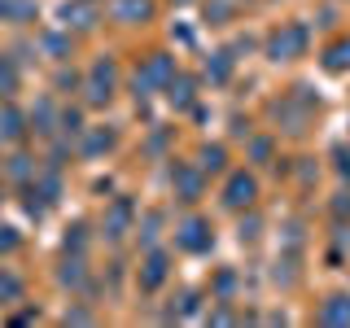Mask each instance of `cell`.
Segmentation results:
<instances>
[{
	"instance_id": "7",
	"label": "cell",
	"mask_w": 350,
	"mask_h": 328,
	"mask_svg": "<svg viewBox=\"0 0 350 328\" xmlns=\"http://www.w3.org/2000/svg\"><path fill=\"white\" fill-rule=\"evenodd\" d=\"M153 14H158L153 0H114L109 5V18L123 22V27H145V22H153Z\"/></svg>"
},
{
	"instance_id": "24",
	"label": "cell",
	"mask_w": 350,
	"mask_h": 328,
	"mask_svg": "<svg viewBox=\"0 0 350 328\" xmlns=\"http://www.w3.org/2000/svg\"><path fill=\"white\" fill-rule=\"evenodd\" d=\"M158 228H162V215L158 210H149L145 219H136V236H140V245H158Z\"/></svg>"
},
{
	"instance_id": "26",
	"label": "cell",
	"mask_w": 350,
	"mask_h": 328,
	"mask_svg": "<svg viewBox=\"0 0 350 328\" xmlns=\"http://www.w3.org/2000/svg\"><path fill=\"white\" fill-rule=\"evenodd\" d=\"M18 298H22V280L14 276V271L0 267V306H9V302H18Z\"/></svg>"
},
{
	"instance_id": "18",
	"label": "cell",
	"mask_w": 350,
	"mask_h": 328,
	"mask_svg": "<svg viewBox=\"0 0 350 328\" xmlns=\"http://www.w3.org/2000/svg\"><path fill=\"white\" fill-rule=\"evenodd\" d=\"M57 280L66 284V289H83V284H88V262H83V254H66Z\"/></svg>"
},
{
	"instance_id": "14",
	"label": "cell",
	"mask_w": 350,
	"mask_h": 328,
	"mask_svg": "<svg viewBox=\"0 0 350 328\" xmlns=\"http://www.w3.org/2000/svg\"><path fill=\"white\" fill-rule=\"evenodd\" d=\"M31 131H40V136H53L57 131V105H53V96H40L36 109H31Z\"/></svg>"
},
{
	"instance_id": "32",
	"label": "cell",
	"mask_w": 350,
	"mask_h": 328,
	"mask_svg": "<svg viewBox=\"0 0 350 328\" xmlns=\"http://www.w3.org/2000/svg\"><path fill=\"white\" fill-rule=\"evenodd\" d=\"M333 215H337V219H346V215H350V189H342V193H337V202H333Z\"/></svg>"
},
{
	"instance_id": "6",
	"label": "cell",
	"mask_w": 350,
	"mask_h": 328,
	"mask_svg": "<svg viewBox=\"0 0 350 328\" xmlns=\"http://www.w3.org/2000/svg\"><path fill=\"white\" fill-rule=\"evenodd\" d=\"M167 262H171V258H167V249L149 245L145 262H140V289H145V293H153V289H162V284H167V276H171Z\"/></svg>"
},
{
	"instance_id": "34",
	"label": "cell",
	"mask_w": 350,
	"mask_h": 328,
	"mask_svg": "<svg viewBox=\"0 0 350 328\" xmlns=\"http://www.w3.org/2000/svg\"><path fill=\"white\" fill-rule=\"evenodd\" d=\"M92 320V311H66V324H88Z\"/></svg>"
},
{
	"instance_id": "28",
	"label": "cell",
	"mask_w": 350,
	"mask_h": 328,
	"mask_svg": "<svg viewBox=\"0 0 350 328\" xmlns=\"http://www.w3.org/2000/svg\"><path fill=\"white\" fill-rule=\"evenodd\" d=\"M232 289H237V276H232V271H224V276L215 280V298L219 302H232Z\"/></svg>"
},
{
	"instance_id": "9",
	"label": "cell",
	"mask_w": 350,
	"mask_h": 328,
	"mask_svg": "<svg viewBox=\"0 0 350 328\" xmlns=\"http://www.w3.org/2000/svg\"><path fill=\"white\" fill-rule=\"evenodd\" d=\"M27 123H31V118L22 114V109L14 105V96H9V101L0 105V145H18V140L31 131Z\"/></svg>"
},
{
	"instance_id": "25",
	"label": "cell",
	"mask_w": 350,
	"mask_h": 328,
	"mask_svg": "<svg viewBox=\"0 0 350 328\" xmlns=\"http://www.w3.org/2000/svg\"><path fill=\"white\" fill-rule=\"evenodd\" d=\"M57 131H62L66 140L83 136V109H57Z\"/></svg>"
},
{
	"instance_id": "8",
	"label": "cell",
	"mask_w": 350,
	"mask_h": 328,
	"mask_svg": "<svg viewBox=\"0 0 350 328\" xmlns=\"http://www.w3.org/2000/svg\"><path fill=\"white\" fill-rule=\"evenodd\" d=\"M127 232H136V206H131L127 197H118V202L109 206V215H105V236L123 241Z\"/></svg>"
},
{
	"instance_id": "11",
	"label": "cell",
	"mask_w": 350,
	"mask_h": 328,
	"mask_svg": "<svg viewBox=\"0 0 350 328\" xmlns=\"http://www.w3.org/2000/svg\"><path fill=\"white\" fill-rule=\"evenodd\" d=\"M62 27L66 31H92L96 27L92 0H66V5H62Z\"/></svg>"
},
{
	"instance_id": "1",
	"label": "cell",
	"mask_w": 350,
	"mask_h": 328,
	"mask_svg": "<svg viewBox=\"0 0 350 328\" xmlns=\"http://www.w3.org/2000/svg\"><path fill=\"white\" fill-rule=\"evenodd\" d=\"M114 87H118V66H114V57H96L92 70H88V79H83V101L88 105H109Z\"/></svg>"
},
{
	"instance_id": "22",
	"label": "cell",
	"mask_w": 350,
	"mask_h": 328,
	"mask_svg": "<svg viewBox=\"0 0 350 328\" xmlns=\"http://www.w3.org/2000/svg\"><path fill=\"white\" fill-rule=\"evenodd\" d=\"M18 83H22V74H18V62L9 57V53H0V96H14L18 92Z\"/></svg>"
},
{
	"instance_id": "20",
	"label": "cell",
	"mask_w": 350,
	"mask_h": 328,
	"mask_svg": "<svg viewBox=\"0 0 350 328\" xmlns=\"http://www.w3.org/2000/svg\"><path fill=\"white\" fill-rule=\"evenodd\" d=\"M232 53H228V49H219V53H211V62H206V79H211V83H228V79H232Z\"/></svg>"
},
{
	"instance_id": "17",
	"label": "cell",
	"mask_w": 350,
	"mask_h": 328,
	"mask_svg": "<svg viewBox=\"0 0 350 328\" xmlns=\"http://www.w3.org/2000/svg\"><path fill=\"white\" fill-rule=\"evenodd\" d=\"M36 14H40L36 0H0V22L22 27V22H36Z\"/></svg>"
},
{
	"instance_id": "21",
	"label": "cell",
	"mask_w": 350,
	"mask_h": 328,
	"mask_svg": "<svg viewBox=\"0 0 350 328\" xmlns=\"http://www.w3.org/2000/svg\"><path fill=\"white\" fill-rule=\"evenodd\" d=\"M197 167H202V175H224L228 149H224V145H206L202 153H197Z\"/></svg>"
},
{
	"instance_id": "31",
	"label": "cell",
	"mask_w": 350,
	"mask_h": 328,
	"mask_svg": "<svg viewBox=\"0 0 350 328\" xmlns=\"http://www.w3.org/2000/svg\"><path fill=\"white\" fill-rule=\"evenodd\" d=\"M250 158H254V162H267V158H271V140H267V136L250 140Z\"/></svg>"
},
{
	"instance_id": "5",
	"label": "cell",
	"mask_w": 350,
	"mask_h": 328,
	"mask_svg": "<svg viewBox=\"0 0 350 328\" xmlns=\"http://www.w3.org/2000/svg\"><path fill=\"white\" fill-rule=\"evenodd\" d=\"M171 189H175V197H180V202H197V197H202V189H206L202 167H197V162H175Z\"/></svg>"
},
{
	"instance_id": "33",
	"label": "cell",
	"mask_w": 350,
	"mask_h": 328,
	"mask_svg": "<svg viewBox=\"0 0 350 328\" xmlns=\"http://www.w3.org/2000/svg\"><path fill=\"white\" fill-rule=\"evenodd\" d=\"M254 236H258V219L250 215V223H245V219H241V241H254Z\"/></svg>"
},
{
	"instance_id": "16",
	"label": "cell",
	"mask_w": 350,
	"mask_h": 328,
	"mask_svg": "<svg viewBox=\"0 0 350 328\" xmlns=\"http://www.w3.org/2000/svg\"><path fill=\"white\" fill-rule=\"evenodd\" d=\"M320 324H328V328L350 324V293H333V298L320 306Z\"/></svg>"
},
{
	"instance_id": "2",
	"label": "cell",
	"mask_w": 350,
	"mask_h": 328,
	"mask_svg": "<svg viewBox=\"0 0 350 328\" xmlns=\"http://www.w3.org/2000/svg\"><path fill=\"white\" fill-rule=\"evenodd\" d=\"M306 53V27L302 22H284V27L276 31V36L267 40V57L271 62H293Z\"/></svg>"
},
{
	"instance_id": "4",
	"label": "cell",
	"mask_w": 350,
	"mask_h": 328,
	"mask_svg": "<svg viewBox=\"0 0 350 328\" xmlns=\"http://www.w3.org/2000/svg\"><path fill=\"white\" fill-rule=\"evenodd\" d=\"M254 197H258V180L250 171H232V175H228V184H224V206H228V210H250Z\"/></svg>"
},
{
	"instance_id": "15",
	"label": "cell",
	"mask_w": 350,
	"mask_h": 328,
	"mask_svg": "<svg viewBox=\"0 0 350 328\" xmlns=\"http://www.w3.org/2000/svg\"><path fill=\"white\" fill-rule=\"evenodd\" d=\"M162 92L171 96V105H175V109H189V105L197 101V79H193V74H175V79L162 87Z\"/></svg>"
},
{
	"instance_id": "13",
	"label": "cell",
	"mask_w": 350,
	"mask_h": 328,
	"mask_svg": "<svg viewBox=\"0 0 350 328\" xmlns=\"http://www.w3.org/2000/svg\"><path fill=\"white\" fill-rule=\"evenodd\" d=\"M40 49L44 53H49V57L53 62H66V57H75V40H70V31H44V36H40Z\"/></svg>"
},
{
	"instance_id": "3",
	"label": "cell",
	"mask_w": 350,
	"mask_h": 328,
	"mask_svg": "<svg viewBox=\"0 0 350 328\" xmlns=\"http://www.w3.org/2000/svg\"><path fill=\"white\" fill-rule=\"evenodd\" d=\"M211 223H206L202 215H189L184 219L180 228H175V245L184 249V254H206V249H211Z\"/></svg>"
},
{
	"instance_id": "10",
	"label": "cell",
	"mask_w": 350,
	"mask_h": 328,
	"mask_svg": "<svg viewBox=\"0 0 350 328\" xmlns=\"http://www.w3.org/2000/svg\"><path fill=\"white\" fill-rule=\"evenodd\" d=\"M114 145H118L114 127H83V136H79V158H101V153H109Z\"/></svg>"
},
{
	"instance_id": "36",
	"label": "cell",
	"mask_w": 350,
	"mask_h": 328,
	"mask_svg": "<svg viewBox=\"0 0 350 328\" xmlns=\"http://www.w3.org/2000/svg\"><path fill=\"white\" fill-rule=\"evenodd\" d=\"M0 206H5V184H0Z\"/></svg>"
},
{
	"instance_id": "19",
	"label": "cell",
	"mask_w": 350,
	"mask_h": 328,
	"mask_svg": "<svg viewBox=\"0 0 350 328\" xmlns=\"http://www.w3.org/2000/svg\"><path fill=\"white\" fill-rule=\"evenodd\" d=\"M36 158H31V153H9V162H5V175H9V180H14V184H31V180H36Z\"/></svg>"
},
{
	"instance_id": "35",
	"label": "cell",
	"mask_w": 350,
	"mask_h": 328,
	"mask_svg": "<svg viewBox=\"0 0 350 328\" xmlns=\"http://www.w3.org/2000/svg\"><path fill=\"white\" fill-rule=\"evenodd\" d=\"M75 83H79V74H75V70H70V74H66V70L57 74V87H75Z\"/></svg>"
},
{
	"instance_id": "29",
	"label": "cell",
	"mask_w": 350,
	"mask_h": 328,
	"mask_svg": "<svg viewBox=\"0 0 350 328\" xmlns=\"http://www.w3.org/2000/svg\"><path fill=\"white\" fill-rule=\"evenodd\" d=\"M22 245V236H18V228H0V254H14V249Z\"/></svg>"
},
{
	"instance_id": "30",
	"label": "cell",
	"mask_w": 350,
	"mask_h": 328,
	"mask_svg": "<svg viewBox=\"0 0 350 328\" xmlns=\"http://www.w3.org/2000/svg\"><path fill=\"white\" fill-rule=\"evenodd\" d=\"M333 162H337V175H342V180L350 184V149H346V145H337V149H333Z\"/></svg>"
},
{
	"instance_id": "27",
	"label": "cell",
	"mask_w": 350,
	"mask_h": 328,
	"mask_svg": "<svg viewBox=\"0 0 350 328\" xmlns=\"http://www.w3.org/2000/svg\"><path fill=\"white\" fill-rule=\"evenodd\" d=\"M88 228L83 223H75V228H66V254H83V245H88Z\"/></svg>"
},
{
	"instance_id": "23",
	"label": "cell",
	"mask_w": 350,
	"mask_h": 328,
	"mask_svg": "<svg viewBox=\"0 0 350 328\" xmlns=\"http://www.w3.org/2000/svg\"><path fill=\"white\" fill-rule=\"evenodd\" d=\"M324 70H333V74H342V70H350V36H346V40H337L333 49L324 53Z\"/></svg>"
},
{
	"instance_id": "12",
	"label": "cell",
	"mask_w": 350,
	"mask_h": 328,
	"mask_svg": "<svg viewBox=\"0 0 350 328\" xmlns=\"http://www.w3.org/2000/svg\"><path fill=\"white\" fill-rule=\"evenodd\" d=\"M140 74H145V79L153 83V87H167L175 74H180V66H175V57L171 53H153V57L140 66Z\"/></svg>"
}]
</instances>
